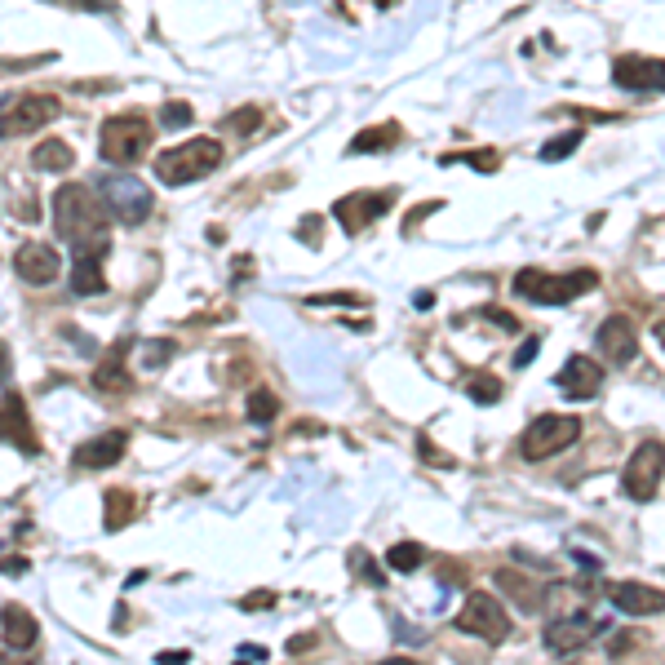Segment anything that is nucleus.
Wrapping results in <instances>:
<instances>
[{
	"label": "nucleus",
	"instance_id": "4468645a",
	"mask_svg": "<svg viewBox=\"0 0 665 665\" xmlns=\"http://www.w3.org/2000/svg\"><path fill=\"white\" fill-rule=\"evenodd\" d=\"M608 603L626 617H657V612H665V590L643 586V581H612Z\"/></svg>",
	"mask_w": 665,
	"mask_h": 665
},
{
	"label": "nucleus",
	"instance_id": "f8f14e48",
	"mask_svg": "<svg viewBox=\"0 0 665 665\" xmlns=\"http://www.w3.org/2000/svg\"><path fill=\"white\" fill-rule=\"evenodd\" d=\"M595 634H603V621L590 617V612H568V617H555L546 626V648L568 657V652H581Z\"/></svg>",
	"mask_w": 665,
	"mask_h": 665
},
{
	"label": "nucleus",
	"instance_id": "39448f33",
	"mask_svg": "<svg viewBox=\"0 0 665 665\" xmlns=\"http://www.w3.org/2000/svg\"><path fill=\"white\" fill-rule=\"evenodd\" d=\"M577 439H581V417L541 413V417H532V422H528L524 439H519V453H524L528 462H550V457L568 453Z\"/></svg>",
	"mask_w": 665,
	"mask_h": 665
},
{
	"label": "nucleus",
	"instance_id": "72a5a7b5",
	"mask_svg": "<svg viewBox=\"0 0 665 665\" xmlns=\"http://www.w3.org/2000/svg\"><path fill=\"white\" fill-rule=\"evenodd\" d=\"M36 63H54V54H40V58H0V76H14V71H27Z\"/></svg>",
	"mask_w": 665,
	"mask_h": 665
},
{
	"label": "nucleus",
	"instance_id": "0eeeda50",
	"mask_svg": "<svg viewBox=\"0 0 665 665\" xmlns=\"http://www.w3.org/2000/svg\"><path fill=\"white\" fill-rule=\"evenodd\" d=\"M453 626L462 630V634H475V639H484V643L510 639V617H506V608H501V599L488 595V590H475V595H466L462 612L453 617Z\"/></svg>",
	"mask_w": 665,
	"mask_h": 665
},
{
	"label": "nucleus",
	"instance_id": "f257e3e1",
	"mask_svg": "<svg viewBox=\"0 0 665 665\" xmlns=\"http://www.w3.org/2000/svg\"><path fill=\"white\" fill-rule=\"evenodd\" d=\"M54 227L76 253L80 249H111L107 204H102L94 187H80V182L58 187L54 191Z\"/></svg>",
	"mask_w": 665,
	"mask_h": 665
},
{
	"label": "nucleus",
	"instance_id": "6ab92c4d",
	"mask_svg": "<svg viewBox=\"0 0 665 665\" xmlns=\"http://www.w3.org/2000/svg\"><path fill=\"white\" fill-rule=\"evenodd\" d=\"M102 258H107V249H80L76 253V262H71V293H76V298H98V293L107 289Z\"/></svg>",
	"mask_w": 665,
	"mask_h": 665
},
{
	"label": "nucleus",
	"instance_id": "58836bf2",
	"mask_svg": "<svg viewBox=\"0 0 665 665\" xmlns=\"http://www.w3.org/2000/svg\"><path fill=\"white\" fill-rule=\"evenodd\" d=\"M262 661H266V648H258V643H244L240 661H235V665H262Z\"/></svg>",
	"mask_w": 665,
	"mask_h": 665
},
{
	"label": "nucleus",
	"instance_id": "bb28decb",
	"mask_svg": "<svg viewBox=\"0 0 665 665\" xmlns=\"http://www.w3.org/2000/svg\"><path fill=\"white\" fill-rule=\"evenodd\" d=\"M426 559V546H417V541H399V546L386 550V568L391 572H417Z\"/></svg>",
	"mask_w": 665,
	"mask_h": 665
},
{
	"label": "nucleus",
	"instance_id": "5701e85b",
	"mask_svg": "<svg viewBox=\"0 0 665 665\" xmlns=\"http://www.w3.org/2000/svg\"><path fill=\"white\" fill-rule=\"evenodd\" d=\"M399 138H404V133H399V125H395V120H386V125H373V129L355 133L346 151H351V156H373V151H391Z\"/></svg>",
	"mask_w": 665,
	"mask_h": 665
},
{
	"label": "nucleus",
	"instance_id": "e433bc0d",
	"mask_svg": "<svg viewBox=\"0 0 665 665\" xmlns=\"http://www.w3.org/2000/svg\"><path fill=\"white\" fill-rule=\"evenodd\" d=\"M258 120H262V111H258V107H249V111H235L227 125H231V129H240V133H253V129H258Z\"/></svg>",
	"mask_w": 665,
	"mask_h": 665
},
{
	"label": "nucleus",
	"instance_id": "b1692460",
	"mask_svg": "<svg viewBox=\"0 0 665 665\" xmlns=\"http://www.w3.org/2000/svg\"><path fill=\"white\" fill-rule=\"evenodd\" d=\"M71 165H76V151H71V142H63V138H45L32 151V169H40V173H63Z\"/></svg>",
	"mask_w": 665,
	"mask_h": 665
},
{
	"label": "nucleus",
	"instance_id": "cd10ccee",
	"mask_svg": "<svg viewBox=\"0 0 665 665\" xmlns=\"http://www.w3.org/2000/svg\"><path fill=\"white\" fill-rule=\"evenodd\" d=\"M466 395L475 399V404H497V399H501V382H497L493 373H479V368H475V373H466Z\"/></svg>",
	"mask_w": 665,
	"mask_h": 665
},
{
	"label": "nucleus",
	"instance_id": "4be33fe9",
	"mask_svg": "<svg viewBox=\"0 0 665 665\" xmlns=\"http://www.w3.org/2000/svg\"><path fill=\"white\" fill-rule=\"evenodd\" d=\"M125 351H129V342H120L116 351H111V360L94 373V386H98V391L120 395V391H129V386H133V373H129V364H125Z\"/></svg>",
	"mask_w": 665,
	"mask_h": 665
},
{
	"label": "nucleus",
	"instance_id": "09e8293b",
	"mask_svg": "<svg viewBox=\"0 0 665 665\" xmlns=\"http://www.w3.org/2000/svg\"><path fill=\"white\" fill-rule=\"evenodd\" d=\"M0 665H27V661H0Z\"/></svg>",
	"mask_w": 665,
	"mask_h": 665
},
{
	"label": "nucleus",
	"instance_id": "a19ab883",
	"mask_svg": "<svg viewBox=\"0 0 665 665\" xmlns=\"http://www.w3.org/2000/svg\"><path fill=\"white\" fill-rule=\"evenodd\" d=\"M156 661H160V665H187L191 652H187V648H169V652H160Z\"/></svg>",
	"mask_w": 665,
	"mask_h": 665
},
{
	"label": "nucleus",
	"instance_id": "4c0bfd02",
	"mask_svg": "<svg viewBox=\"0 0 665 665\" xmlns=\"http://www.w3.org/2000/svg\"><path fill=\"white\" fill-rule=\"evenodd\" d=\"M537 351H541V337H528V342L515 351V360H510V364H515V368H524V364L537 360Z\"/></svg>",
	"mask_w": 665,
	"mask_h": 665
},
{
	"label": "nucleus",
	"instance_id": "49530a36",
	"mask_svg": "<svg viewBox=\"0 0 665 665\" xmlns=\"http://www.w3.org/2000/svg\"><path fill=\"white\" fill-rule=\"evenodd\" d=\"M377 665H422V661H413V657H391V661H377Z\"/></svg>",
	"mask_w": 665,
	"mask_h": 665
},
{
	"label": "nucleus",
	"instance_id": "c03bdc74",
	"mask_svg": "<svg viewBox=\"0 0 665 665\" xmlns=\"http://www.w3.org/2000/svg\"><path fill=\"white\" fill-rule=\"evenodd\" d=\"M439 209V204H422V209H413V213H408V231H413L417 227V222H422L426 218V213H435Z\"/></svg>",
	"mask_w": 665,
	"mask_h": 665
},
{
	"label": "nucleus",
	"instance_id": "473e14b6",
	"mask_svg": "<svg viewBox=\"0 0 665 665\" xmlns=\"http://www.w3.org/2000/svg\"><path fill=\"white\" fill-rule=\"evenodd\" d=\"M311 306H368L364 293H315V298H306Z\"/></svg>",
	"mask_w": 665,
	"mask_h": 665
},
{
	"label": "nucleus",
	"instance_id": "393cba45",
	"mask_svg": "<svg viewBox=\"0 0 665 665\" xmlns=\"http://www.w3.org/2000/svg\"><path fill=\"white\" fill-rule=\"evenodd\" d=\"M244 413H249L253 426H271L275 417H280V399H275V391L258 386V391H249V404H244Z\"/></svg>",
	"mask_w": 665,
	"mask_h": 665
},
{
	"label": "nucleus",
	"instance_id": "423d86ee",
	"mask_svg": "<svg viewBox=\"0 0 665 665\" xmlns=\"http://www.w3.org/2000/svg\"><path fill=\"white\" fill-rule=\"evenodd\" d=\"M63 116V102L54 94H18L0 102V138H18V133L45 129Z\"/></svg>",
	"mask_w": 665,
	"mask_h": 665
},
{
	"label": "nucleus",
	"instance_id": "412c9836",
	"mask_svg": "<svg viewBox=\"0 0 665 665\" xmlns=\"http://www.w3.org/2000/svg\"><path fill=\"white\" fill-rule=\"evenodd\" d=\"M129 351H133V368H142V373H160V368L178 355V342H173V337H142V342H133Z\"/></svg>",
	"mask_w": 665,
	"mask_h": 665
},
{
	"label": "nucleus",
	"instance_id": "37998d69",
	"mask_svg": "<svg viewBox=\"0 0 665 665\" xmlns=\"http://www.w3.org/2000/svg\"><path fill=\"white\" fill-rule=\"evenodd\" d=\"M67 5H76V9H89V14H102V9H111V0H67Z\"/></svg>",
	"mask_w": 665,
	"mask_h": 665
},
{
	"label": "nucleus",
	"instance_id": "a878e982",
	"mask_svg": "<svg viewBox=\"0 0 665 665\" xmlns=\"http://www.w3.org/2000/svg\"><path fill=\"white\" fill-rule=\"evenodd\" d=\"M133 506H138V501H133V493H125V488H111V493H107V515H102V524H107L111 532L125 528L129 519L138 515Z\"/></svg>",
	"mask_w": 665,
	"mask_h": 665
},
{
	"label": "nucleus",
	"instance_id": "f03ea898",
	"mask_svg": "<svg viewBox=\"0 0 665 665\" xmlns=\"http://www.w3.org/2000/svg\"><path fill=\"white\" fill-rule=\"evenodd\" d=\"M599 284V275L590 266H577L568 275H555V271H541V266H528V271L515 275V293L528 302H541V306H568L577 302L581 293H590Z\"/></svg>",
	"mask_w": 665,
	"mask_h": 665
},
{
	"label": "nucleus",
	"instance_id": "c85d7f7f",
	"mask_svg": "<svg viewBox=\"0 0 665 665\" xmlns=\"http://www.w3.org/2000/svg\"><path fill=\"white\" fill-rule=\"evenodd\" d=\"M581 147V129H568V133H555V138L546 142V147H541V160H546V165H559V160H568L572 151Z\"/></svg>",
	"mask_w": 665,
	"mask_h": 665
},
{
	"label": "nucleus",
	"instance_id": "a211bd4d",
	"mask_svg": "<svg viewBox=\"0 0 665 665\" xmlns=\"http://www.w3.org/2000/svg\"><path fill=\"white\" fill-rule=\"evenodd\" d=\"M125 448H129L125 431H107V435L85 439V444L71 453V462H76L80 470H107V466H116L120 457H125Z\"/></svg>",
	"mask_w": 665,
	"mask_h": 665
},
{
	"label": "nucleus",
	"instance_id": "aec40b11",
	"mask_svg": "<svg viewBox=\"0 0 665 665\" xmlns=\"http://www.w3.org/2000/svg\"><path fill=\"white\" fill-rule=\"evenodd\" d=\"M0 634H5V648H9V652H27V648L36 643L40 626H36V617H32L27 608L9 603V608L0 612Z\"/></svg>",
	"mask_w": 665,
	"mask_h": 665
},
{
	"label": "nucleus",
	"instance_id": "de8ad7c7",
	"mask_svg": "<svg viewBox=\"0 0 665 665\" xmlns=\"http://www.w3.org/2000/svg\"><path fill=\"white\" fill-rule=\"evenodd\" d=\"M657 342H661V346H665V320H661V324H657Z\"/></svg>",
	"mask_w": 665,
	"mask_h": 665
},
{
	"label": "nucleus",
	"instance_id": "7c9ffc66",
	"mask_svg": "<svg viewBox=\"0 0 665 665\" xmlns=\"http://www.w3.org/2000/svg\"><path fill=\"white\" fill-rule=\"evenodd\" d=\"M470 165V169H479V173H497L501 169V156L497 151H466V156H444V165Z\"/></svg>",
	"mask_w": 665,
	"mask_h": 665
},
{
	"label": "nucleus",
	"instance_id": "ea45409f",
	"mask_svg": "<svg viewBox=\"0 0 665 665\" xmlns=\"http://www.w3.org/2000/svg\"><path fill=\"white\" fill-rule=\"evenodd\" d=\"M271 603H275V595H271V590H262V595H244V599H240V608H244V612H253V608H271Z\"/></svg>",
	"mask_w": 665,
	"mask_h": 665
},
{
	"label": "nucleus",
	"instance_id": "2f4dec72",
	"mask_svg": "<svg viewBox=\"0 0 665 665\" xmlns=\"http://www.w3.org/2000/svg\"><path fill=\"white\" fill-rule=\"evenodd\" d=\"M497 581H501V590H510V595H515L519 603H524V608H532V603H537V586L528 590L519 572H497Z\"/></svg>",
	"mask_w": 665,
	"mask_h": 665
},
{
	"label": "nucleus",
	"instance_id": "9d476101",
	"mask_svg": "<svg viewBox=\"0 0 665 665\" xmlns=\"http://www.w3.org/2000/svg\"><path fill=\"white\" fill-rule=\"evenodd\" d=\"M395 200H399V191H395V187H391V191H355V196H342V200L333 204V218L355 235V231L373 227V222L382 218V213L391 209Z\"/></svg>",
	"mask_w": 665,
	"mask_h": 665
},
{
	"label": "nucleus",
	"instance_id": "7ed1b4c3",
	"mask_svg": "<svg viewBox=\"0 0 665 665\" xmlns=\"http://www.w3.org/2000/svg\"><path fill=\"white\" fill-rule=\"evenodd\" d=\"M222 165V142L218 138H191L182 147H169L156 156V178L165 187H187V182L209 178Z\"/></svg>",
	"mask_w": 665,
	"mask_h": 665
},
{
	"label": "nucleus",
	"instance_id": "79ce46f5",
	"mask_svg": "<svg viewBox=\"0 0 665 665\" xmlns=\"http://www.w3.org/2000/svg\"><path fill=\"white\" fill-rule=\"evenodd\" d=\"M417 453H422V457H431L435 466H448V457L439 453V448H435V444H431V439H426V435H422V444H417Z\"/></svg>",
	"mask_w": 665,
	"mask_h": 665
},
{
	"label": "nucleus",
	"instance_id": "c9c22d12",
	"mask_svg": "<svg viewBox=\"0 0 665 665\" xmlns=\"http://www.w3.org/2000/svg\"><path fill=\"white\" fill-rule=\"evenodd\" d=\"M479 315H484V320H493L497 329H506V333H519V320H515V315H510V311H501V306H484V311H479Z\"/></svg>",
	"mask_w": 665,
	"mask_h": 665
},
{
	"label": "nucleus",
	"instance_id": "f704fd0d",
	"mask_svg": "<svg viewBox=\"0 0 665 665\" xmlns=\"http://www.w3.org/2000/svg\"><path fill=\"white\" fill-rule=\"evenodd\" d=\"M351 568H360V572H364V581H368V586H386V581H382V572H377V564L364 555V550H355V555H351Z\"/></svg>",
	"mask_w": 665,
	"mask_h": 665
},
{
	"label": "nucleus",
	"instance_id": "2eb2a0df",
	"mask_svg": "<svg viewBox=\"0 0 665 665\" xmlns=\"http://www.w3.org/2000/svg\"><path fill=\"white\" fill-rule=\"evenodd\" d=\"M0 439H9L18 453H40V439H36V426H32V413H27L23 395L0 399Z\"/></svg>",
	"mask_w": 665,
	"mask_h": 665
},
{
	"label": "nucleus",
	"instance_id": "1a4fd4ad",
	"mask_svg": "<svg viewBox=\"0 0 665 665\" xmlns=\"http://www.w3.org/2000/svg\"><path fill=\"white\" fill-rule=\"evenodd\" d=\"M98 196L107 204V213L116 222H125V227H138L142 218L151 213V191L142 187L138 178H129V173H107V178L98 182Z\"/></svg>",
	"mask_w": 665,
	"mask_h": 665
},
{
	"label": "nucleus",
	"instance_id": "ddd939ff",
	"mask_svg": "<svg viewBox=\"0 0 665 665\" xmlns=\"http://www.w3.org/2000/svg\"><path fill=\"white\" fill-rule=\"evenodd\" d=\"M595 342H599V355L608 364H630L634 355H639V333H634V324H630V315H608V320L599 324V333H595Z\"/></svg>",
	"mask_w": 665,
	"mask_h": 665
},
{
	"label": "nucleus",
	"instance_id": "dca6fc26",
	"mask_svg": "<svg viewBox=\"0 0 665 665\" xmlns=\"http://www.w3.org/2000/svg\"><path fill=\"white\" fill-rule=\"evenodd\" d=\"M14 271H18V280H27V284H54L58 271H63V258H58L54 244L32 240L14 253Z\"/></svg>",
	"mask_w": 665,
	"mask_h": 665
},
{
	"label": "nucleus",
	"instance_id": "9b49d317",
	"mask_svg": "<svg viewBox=\"0 0 665 665\" xmlns=\"http://www.w3.org/2000/svg\"><path fill=\"white\" fill-rule=\"evenodd\" d=\"M612 85L634 89V94H665V58L626 54L612 63Z\"/></svg>",
	"mask_w": 665,
	"mask_h": 665
},
{
	"label": "nucleus",
	"instance_id": "20e7f679",
	"mask_svg": "<svg viewBox=\"0 0 665 665\" xmlns=\"http://www.w3.org/2000/svg\"><path fill=\"white\" fill-rule=\"evenodd\" d=\"M151 138H156V125H151L142 111H125V116H111L98 133V151L107 165H138L147 156Z\"/></svg>",
	"mask_w": 665,
	"mask_h": 665
},
{
	"label": "nucleus",
	"instance_id": "f3484780",
	"mask_svg": "<svg viewBox=\"0 0 665 665\" xmlns=\"http://www.w3.org/2000/svg\"><path fill=\"white\" fill-rule=\"evenodd\" d=\"M555 386L568 391V399H595L603 391V368L590 355H568V364L555 373Z\"/></svg>",
	"mask_w": 665,
	"mask_h": 665
},
{
	"label": "nucleus",
	"instance_id": "c756f323",
	"mask_svg": "<svg viewBox=\"0 0 665 665\" xmlns=\"http://www.w3.org/2000/svg\"><path fill=\"white\" fill-rule=\"evenodd\" d=\"M156 125L160 129H187V125H196V111H191V102H165Z\"/></svg>",
	"mask_w": 665,
	"mask_h": 665
},
{
	"label": "nucleus",
	"instance_id": "6e6552de",
	"mask_svg": "<svg viewBox=\"0 0 665 665\" xmlns=\"http://www.w3.org/2000/svg\"><path fill=\"white\" fill-rule=\"evenodd\" d=\"M661 475H665V444L661 439H643L630 453L626 470H621V488L630 501H652L661 493Z\"/></svg>",
	"mask_w": 665,
	"mask_h": 665
},
{
	"label": "nucleus",
	"instance_id": "a18cd8bd",
	"mask_svg": "<svg viewBox=\"0 0 665 665\" xmlns=\"http://www.w3.org/2000/svg\"><path fill=\"white\" fill-rule=\"evenodd\" d=\"M0 382H9V346L0 342Z\"/></svg>",
	"mask_w": 665,
	"mask_h": 665
}]
</instances>
